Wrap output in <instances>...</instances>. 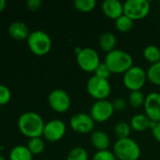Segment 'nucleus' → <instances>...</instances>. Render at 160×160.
<instances>
[{
    "instance_id": "obj_1",
    "label": "nucleus",
    "mask_w": 160,
    "mask_h": 160,
    "mask_svg": "<svg viewBox=\"0 0 160 160\" xmlns=\"http://www.w3.org/2000/svg\"><path fill=\"white\" fill-rule=\"evenodd\" d=\"M20 132L28 139L42 137L45 123L42 117L35 112H23L17 122Z\"/></svg>"
},
{
    "instance_id": "obj_2",
    "label": "nucleus",
    "mask_w": 160,
    "mask_h": 160,
    "mask_svg": "<svg viewBox=\"0 0 160 160\" xmlns=\"http://www.w3.org/2000/svg\"><path fill=\"white\" fill-rule=\"evenodd\" d=\"M133 63L132 55L129 52L119 49H115L107 53L105 57V64L109 68L111 72L115 74L125 73L134 66Z\"/></svg>"
},
{
    "instance_id": "obj_3",
    "label": "nucleus",
    "mask_w": 160,
    "mask_h": 160,
    "mask_svg": "<svg viewBox=\"0 0 160 160\" xmlns=\"http://www.w3.org/2000/svg\"><path fill=\"white\" fill-rule=\"evenodd\" d=\"M112 152L118 160H139L141 155L140 145L130 137L117 140Z\"/></svg>"
},
{
    "instance_id": "obj_4",
    "label": "nucleus",
    "mask_w": 160,
    "mask_h": 160,
    "mask_svg": "<svg viewBox=\"0 0 160 160\" xmlns=\"http://www.w3.org/2000/svg\"><path fill=\"white\" fill-rule=\"evenodd\" d=\"M26 42L30 52L37 56L46 55L52 49V39L50 36L42 30L31 32Z\"/></svg>"
},
{
    "instance_id": "obj_5",
    "label": "nucleus",
    "mask_w": 160,
    "mask_h": 160,
    "mask_svg": "<svg viewBox=\"0 0 160 160\" xmlns=\"http://www.w3.org/2000/svg\"><path fill=\"white\" fill-rule=\"evenodd\" d=\"M147 80V72L140 66H133L123 76V82L130 92L141 90Z\"/></svg>"
},
{
    "instance_id": "obj_6",
    "label": "nucleus",
    "mask_w": 160,
    "mask_h": 160,
    "mask_svg": "<svg viewBox=\"0 0 160 160\" xmlns=\"http://www.w3.org/2000/svg\"><path fill=\"white\" fill-rule=\"evenodd\" d=\"M87 91L89 95L96 100L107 99L111 93V85L108 80L91 76L87 82Z\"/></svg>"
},
{
    "instance_id": "obj_7",
    "label": "nucleus",
    "mask_w": 160,
    "mask_h": 160,
    "mask_svg": "<svg viewBox=\"0 0 160 160\" xmlns=\"http://www.w3.org/2000/svg\"><path fill=\"white\" fill-rule=\"evenodd\" d=\"M75 55L78 67L85 72L94 73L95 69L101 64L99 53L92 48H82V50Z\"/></svg>"
},
{
    "instance_id": "obj_8",
    "label": "nucleus",
    "mask_w": 160,
    "mask_h": 160,
    "mask_svg": "<svg viewBox=\"0 0 160 160\" xmlns=\"http://www.w3.org/2000/svg\"><path fill=\"white\" fill-rule=\"evenodd\" d=\"M150 9V2L147 0H126L124 3V14L133 21L145 18Z\"/></svg>"
},
{
    "instance_id": "obj_9",
    "label": "nucleus",
    "mask_w": 160,
    "mask_h": 160,
    "mask_svg": "<svg viewBox=\"0 0 160 160\" xmlns=\"http://www.w3.org/2000/svg\"><path fill=\"white\" fill-rule=\"evenodd\" d=\"M48 103L51 109L58 113H64L71 108V98L69 94L60 88L54 89L48 96Z\"/></svg>"
},
{
    "instance_id": "obj_10",
    "label": "nucleus",
    "mask_w": 160,
    "mask_h": 160,
    "mask_svg": "<svg viewBox=\"0 0 160 160\" xmlns=\"http://www.w3.org/2000/svg\"><path fill=\"white\" fill-rule=\"evenodd\" d=\"M114 112L115 111L111 101L108 99L96 100L90 110V115L94 122L104 123L111 118Z\"/></svg>"
},
{
    "instance_id": "obj_11",
    "label": "nucleus",
    "mask_w": 160,
    "mask_h": 160,
    "mask_svg": "<svg viewBox=\"0 0 160 160\" xmlns=\"http://www.w3.org/2000/svg\"><path fill=\"white\" fill-rule=\"evenodd\" d=\"M66 133V125L59 119H52L45 123L42 137L49 142L60 141Z\"/></svg>"
},
{
    "instance_id": "obj_12",
    "label": "nucleus",
    "mask_w": 160,
    "mask_h": 160,
    "mask_svg": "<svg viewBox=\"0 0 160 160\" xmlns=\"http://www.w3.org/2000/svg\"><path fill=\"white\" fill-rule=\"evenodd\" d=\"M95 122L90 115V113L78 112L74 114L70 119L71 128L79 134H88L91 133L94 128Z\"/></svg>"
},
{
    "instance_id": "obj_13",
    "label": "nucleus",
    "mask_w": 160,
    "mask_h": 160,
    "mask_svg": "<svg viewBox=\"0 0 160 160\" xmlns=\"http://www.w3.org/2000/svg\"><path fill=\"white\" fill-rule=\"evenodd\" d=\"M143 107L145 114L151 121L160 122V93L152 92L148 94Z\"/></svg>"
},
{
    "instance_id": "obj_14",
    "label": "nucleus",
    "mask_w": 160,
    "mask_h": 160,
    "mask_svg": "<svg viewBox=\"0 0 160 160\" xmlns=\"http://www.w3.org/2000/svg\"><path fill=\"white\" fill-rule=\"evenodd\" d=\"M102 10L109 19L117 20L124 15V3L120 0H105L102 3Z\"/></svg>"
},
{
    "instance_id": "obj_15",
    "label": "nucleus",
    "mask_w": 160,
    "mask_h": 160,
    "mask_svg": "<svg viewBox=\"0 0 160 160\" xmlns=\"http://www.w3.org/2000/svg\"><path fill=\"white\" fill-rule=\"evenodd\" d=\"M8 33L10 38L15 40H26L30 35L29 28L26 23L23 22H13L8 28Z\"/></svg>"
},
{
    "instance_id": "obj_16",
    "label": "nucleus",
    "mask_w": 160,
    "mask_h": 160,
    "mask_svg": "<svg viewBox=\"0 0 160 160\" xmlns=\"http://www.w3.org/2000/svg\"><path fill=\"white\" fill-rule=\"evenodd\" d=\"M91 142L97 151H104L110 146V138L105 131L94 130L91 133Z\"/></svg>"
},
{
    "instance_id": "obj_17",
    "label": "nucleus",
    "mask_w": 160,
    "mask_h": 160,
    "mask_svg": "<svg viewBox=\"0 0 160 160\" xmlns=\"http://www.w3.org/2000/svg\"><path fill=\"white\" fill-rule=\"evenodd\" d=\"M151 120L145 113H137L130 120L131 128L138 132L146 131L150 128Z\"/></svg>"
},
{
    "instance_id": "obj_18",
    "label": "nucleus",
    "mask_w": 160,
    "mask_h": 160,
    "mask_svg": "<svg viewBox=\"0 0 160 160\" xmlns=\"http://www.w3.org/2000/svg\"><path fill=\"white\" fill-rule=\"evenodd\" d=\"M117 38L111 32H105L99 38V46L105 52L108 53L116 49Z\"/></svg>"
},
{
    "instance_id": "obj_19",
    "label": "nucleus",
    "mask_w": 160,
    "mask_h": 160,
    "mask_svg": "<svg viewBox=\"0 0 160 160\" xmlns=\"http://www.w3.org/2000/svg\"><path fill=\"white\" fill-rule=\"evenodd\" d=\"M9 160H33V155L25 145H17L13 147L8 154Z\"/></svg>"
},
{
    "instance_id": "obj_20",
    "label": "nucleus",
    "mask_w": 160,
    "mask_h": 160,
    "mask_svg": "<svg viewBox=\"0 0 160 160\" xmlns=\"http://www.w3.org/2000/svg\"><path fill=\"white\" fill-rule=\"evenodd\" d=\"M143 57L152 64L157 63L160 61V49L154 44L147 45L143 49Z\"/></svg>"
},
{
    "instance_id": "obj_21",
    "label": "nucleus",
    "mask_w": 160,
    "mask_h": 160,
    "mask_svg": "<svg viewBox=\"0 0 160 160\" xmlns=\"http://www.w3.org/2000/svg\"><path fill=\"white\" fill-rule=\"evenodd\" d=\"M26 146L31 152V154L33 156H36V155H41L44 151L45 142L42 137H37V138L29 139Z\"/></svg>"
},
{
    "instance_id": "obj_22",
    "label": "nucleus",
    "mask_w": 160,
    "mask_h": 160,
    "mask_svg": "<svg viewBox=\"0 0 160 160\" xmlns=\"http://www.w3.org/2000/svg\"><path fill=\"white\" fill-rule=\"evenodd\" d=\"M133 24H134V21L124 14L119 17L117 20H115V26L117 30L122 33L129 32L132 29Z\"/></svg>"
},
{
    "instance_id": "obj_23",
    "label": "nucleus",
    "mask_w": 160,
    "mask_h": 160,
    "mask_svg": "<svg viewBox=\"0 0 160 160\" xmlns=\"http://www.w3.org/2000/svg\"><path fill=\"white\" fill-rule=\"evenodd\" d=\"M145 98H146V96H144V94L141 90L131 91L129 94L128 101H129L130 106H132L133 108L139 109V108L144 106Z\"/></svg>"
},
{
    "instance_id": "obj_24",
    "label": "nucleus",
    "mask_w": 160,
    "mask_h": 160,
    "mask_svg": "<svg viewBox=\"0 0 160 160\" xmlns=\"http://www.w3.org/2000/svg\"><path fill=\"white\" fill-rule=\"evenodd\" d=\"M131 130L132 128H131L130 124L126 122H119L114 127V134L117 137V140L129 138Z\"/></svg>"
},
{
    "instance_id": "obj_25",
    "label": "nucleus",
    "mask_w": 160,
    "mask_h": 160,
    "mask_svg": "<svg viewBox=\"0 0 160 160\" xmlns=\"http://www.w3.org/2000/svg\"><path fill=\"white\" fill-rule=\"evenodd\" d=\"M147 79L155 85L160 86V61L152 64L147 69Z\"/></svg>"
},
{
    "instance_id": "obj_26",
    "label": "nucleus",
    "mask_w": 160,
    "mask_h": 160,
    "mask_svg": "<svg viewBox=\"0 0 160 160\" xmlns=\"http://www.w3.org/2000/svg\"><path fill=\"white\" fill-rule=\"evenodd\" d=\"M66 160H89V155L85 148L76 146L69 151Z\"/></svg>"
},
{
    "instance_id": "obj_27",
    "label": "nucleus",
    "mask_w": 160,
    "mask_h": 160,
    "mask_svg": "<svg viewBox=\"0 0 160 160\" xmlns=\"http://www.w3.org/2000/svg\"><path fill=\"white\" fill-rule=\"evenodd\" d=\"M96 5L95 0H75L74 2V8L81 12H90L95 8Z\"/></svg>"
},
{
    "instance_id": "obj_28",
    "label": "nucleus",
    "mask_w": 160,
    "mask_h": 160,
    "mask_svg": "<svg viewBox=\"0 0 160 160\" xmlns=\"http://www.w3.org/2000/svg\"><path fill=\"white\" fill-rule=\"evenodd\" d=\"M112 72L111 70L109 69V68L104 63H101L98 68L95 69L94 71V76H97L99 78H102V79H106V80H108V78L111 76Z\"/></svg>"
},
{
    "instance_id": "obj_29",
    "label": "nucleus",
    "mask_w": 160,
    "mask_h": 160,
    "mask_svg": "<svg viewBox=\"0 0 160 160\" xmlns=\"http://www.w3.org/2000/svg\"><path fill=\"white\" fill-rule=\"evenodd\" d=\"M11 99V92L9 88L4 84H0V106L7 105Z\"/></svg>"
},
{
    "instance_id": "obj_30",
    "label": "nucleus",
    "mask_w": 160,
    "mask_h": 160,
    "mask_svg": "<svg viewBox=\"0 0 160 160\" xmlns=\"http://www.w3.org/2000/svg\"><path fill=\"white\" fill-rule=\"evenodd\" d=\"M92 160H118L115 157L114 153L109 150H104V151H97Z\"/></svg>"
},
{
    "instance_id": "obj_31",
    "label": "nucleus",
    "mask_w": 160,
    "mask_h": 160,
    "mask_svg": "<svg viewBox=\"0 0 160 160\" xmlns=\"http://www.w3.org/2000/svg\"><path fill=\"white\" fill-rule=\"evenodd\" d=\"M112 105H113L115 112H124L127 108L128 103H127L126 99H124V98L118 97L112 101Z\"/></svg>"
},
{
    "instance_id": "obj_32",
    "label": "nucleus",
    "mask_w": 160,
    "mask_h": 160,
    "mask_svg": "<svg viewBox=\"0 0 160 160\" xmlns=\"http://www.w3.org/2000/svg\"><path fill=\"white\" fill-rule=\"evenodd\" d=\"M150 129H152V133H153L155 139L160 143V122L151 121Z\"/></svg>"
},
{
    "instance_id": "obj_33",
    "label": "nucleus",
    "mask_w": 160,
    "mask_h": 160,
    "mask_svg": "<svg viewBox=\"0 0 160 160\" xmlns=\"http://www.w3.org/2000/svg\"><path fill=\"white\" fill-rule=\"evenodd\" d=\"M25 5H26V8H27L29 10H31V11H36V10H38V9L41 8V0H28V1L25 3Z\"/></svg>"
},
{
    "instance_id": "obj_34",
    "label": "nucleus",
    "mask_w": 160,
    "mask_h": 160,
    "mask_svg": "<svg viewBox=\"0 0 160 160\" xmlns=\"http://www.w3.org/2000/svg\"><path fill=\"white\" fill-rule=\"evenodd\" d=\"M6 6H7V2L5 0H0V13L6 8Z\"/></svg>"
},
{
    "instance_id": "obj_35",
    "label": "nucleus",
    "mask_w": 160,
    "mask_h": 160,
    "mask_svg": "<svg viewBox=\"0 0 160 160\" xmlns=\"http://www.w3.org/2000/svg\"><path fill=\"white\" fill-rule=\"evenodd\" d=\"M0 160H4V158H3V157H2V156H0Z\"/></svg>"
},
{
    "instance_id": "obj_36",
    "label": "nucleus",
    "mask_w": 160,
    "mask_h": 160,
    "mask_svg": "<svg viewBox=\"0 0 160 160\" xmlns=\"http://www.w3.org/2000/svg\"><path fill=\"white\" fill-rule=\"evenodd\" d=\"M159 31H160V23H159Z\"/></svg>"
}]
</instances>
